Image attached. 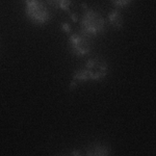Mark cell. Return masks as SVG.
Wrapping results in <instances>:
<instances>
[{
  "label": "cell",
  "instance_id": "6da1fadb",
  "mask_svg": "<svg viewBox=\"0 0 156 156\" xmlns=\"http://www.w3.org/2000/svg\"><path fill=\"white\" fill-rule=\"evenodd\" d=\"M108 65L101 57H93L87 62L83 68L76 70L73 75L74 82H87L90 80L99 81L106 77Z\"/></svg>",
  "mask_w": 156,
  "mask_h": 156
},
{
  "label": "cell",
  "instance_id": "7a4b0ae2",
  "mask_svg": "<svg viewBox=\"0 0 156 156\" xmlns=\"http://www.w3.org/2000/svg\"><path fill=\"white\" fill-rule=\"evenodd\" d=\"M81 34L89 37H95L105 31V20L99 12L85 9L80 22Z\"/></svg>",
  "mask_w": 156,
  "mask_h": 156
},
{
  "label": "cell",
  "instance_id": "3957f363",
  "mask_svg": "<svg viewBox=\"0 0 156 156\" xmlns=\"http://www.w3.org/2000/svg\"><path fill=\"white\" fill-rule=\"evenodd\" d=\"M25 15L34 25L42 26L51 18V15L42 0H25Z\"/></svg>",
  "mask_w": 156,
  "mask_h": 156
},
{
  "label": "cell",
  "instance_id": "277c9868",
  "mask_svg": "<svg viewBox=\"0 0 156 156\" xmlns=\"http://www.w3.org/2000/svg\"><path fill=\"white\" fill-rule=\"evenodd\" d=\"M70 50L75 56L82 57L87 55L92 49L90 37H87L83 34H73L69 37Z\"/></svg>",
  "mask_w": 156,
  "mask_h": 156
},
{
  "label": "cell",
  "instance_id": "5b68a950",
  "mask_svg": "<svg viewBox=\"0 0 156 156\" xmlns=\"http://www.w3.org/2000/svg\"><path fill=\"white\" fill-rule=\"evenodd\" d=\"M108 21H109V24L115 29H121L123 27V23H124L122 15L118 9H115L108 15Z\"/></svg>",
  "mask_w": 156,
  "mask_h": 156
},
{
  "label": "cell",
  "instance_id": "8992f818",
  "mask_svg": "<svg viewBox=\"0 0 156 156\" xmlns=\"http://www.w3.org/2000/svg\"><path fill=\"white\" fill-rule=\"evenodd\" d=\"M47 2L56 9H60L62 11H69L72 4V0H47Z\"/></svg>",
  "mask_w": 156,
  "mask_h": 156
},
{
  "label": "cell",
  "instance_id": "52a82bcc",
  "mask_svg": "<svg viewBox=\"0 0 156 156\" xmlns=\"http://www.w3.org/2000/svg\"><path fill=\"white\" fill-rule=\"evenodd\" d=\"M92 151H87V155H108L109 154V149L105 146L102 145H96L94 147H92Z\"/></svg>",
  "mask_w": 156,
  "mask_h": 156
},
{
  "label": "cell",
  "instance_id": "ba28073f",
  "mask_svg": "<svg viewBox=\"0 0 156 156\" xmlns=\"http://www.w3.org/2000/svg\"><path fill=\"white\" fill-rule=\"evenodd\" d=\"M112 3L114 4L115 7L121 9V7H126L132 2V0H110Z\"/></svg>",
  "mask_w": 156,
  "mask_h": 156
},
{
  "label": "cell",
  "instance_id": "9c48e42d",
  "mask_svg": "<svg viewBox=\"0 0 156 156\" xmlns=\"http://www.w3.org/2000/svg\"><path fill=\"white\" fill-rule=\"evenodd\" d=\"M62 28L65 32H66V34H70V32H71V26H70L68 23H66V22L62 23Z\"/></svg>",
  "mask_w": 156,
  "mask_h": 156
},
{
  "label": "cell",
  "instance_id": "30bf717a",
  "mask_svg": "<svg viewBox=\"0 0 156 156\" xmlns=\"http://www.w3.org/2000/svg\"><path fill=\"white\" fill-rule=\"evenodd\" d=\"M71 15V18L73 20V22H77V16L75 14H70Z\"/></svg>",
  "mask_w": 156,
  "mask_h": 156
}]
</instances>
